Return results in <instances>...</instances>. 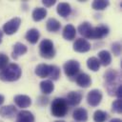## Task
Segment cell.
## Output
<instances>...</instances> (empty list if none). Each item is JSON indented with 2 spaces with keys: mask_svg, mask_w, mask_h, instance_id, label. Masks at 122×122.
Listing matches in <instances>:
<instances>
[{
  "mask_svg": "<svg viewBox=\"0 0 122 122\" xmlns=\"http://www.w3.org/2000/svg\"><path fill=\"white\" fill-rule=\"evenodd\" d=\"M21 74H22L21 68L15 63H10L4 70L0 71V80L6 82H13L18 80Z\"/></svg>",
  "mask_w": 122,
  "mask_h": 122,
  "instance_id": "obj_1",
  "label": "cell"
},
{
  "mask_svg": "<svg viewBox=\"0 0 122 122\" xmlns=\"http://www.w3.org/2000/svg\"><path fill=\"white\" fill-rule=\"evenodd\" d=\"M51 112L55 117H63L68 112V104L64 98H55L51 106Z\"/></svg>",
  "mask_w": 122,
  "mask_h": 122,
  "instance_id": "obj_2",
  "label": "cell"
},
{
  "mask_svg": "<svg viewBox=\"0 0 122 122\" xmlns=\"http://www.w3.org/2000/svg\"><path fill=\"white\" fill-rule=\"evenodd\" d=\"M39 52L43 58L51 59L55 55V50L52 41L50 39H43L39 44Z\"/></svg>",
  "mask_w": 122,
  "mask_h": 122,
  "instance_id": "obj_3",
  "label": "cell"
},
{
  "mask_svg": "<svg viewBox=\"0 0 122 122\" xmlns=\"http://www.w3.org/2000/svg\"><path fill=\"white\" fill-rule=\"evenodd\" d=\"M63 70H64L65 74L68 77H73L78 74L79 70H80V65H79L78 61L71 59V60L67 61L63 65Z\"/></svg>",
  "mask_w": 122,
  "mask_h": 122,
  "instance_id": "obj_4",
  "label": "cell"
},
{
  "mask_svg": "<svg viewBox=\"0 0 122 122\" xmlns=\"http://www.w3.org/2000/svg\"><path fill=\"white\" fill-rule=\"evenodd\" d=\"M20 24H21V19L19 17H14V18H11L10 20H9L8 22H6L3 26V31L6 33V34H9V35H11L13 33H15L19 27H20Z\"/></svg>",
  "mask_w": 122,
  "mask_h": 122,
  "instance_id": "obj_5",
  "label": "cell"
},
{
  "mask_svg": "<svg viewBox=\"0 0 122 122\" xmlns=\"http://www.w3.org/2000/svg\"><path fill=\"white\" fill-rule=\"evenodd\" d=\"M102 100V92L99 90H92L87 94V102L92 107H96L100 104Z\"/></svg>",
  "mask_w": 122,
  "mask_h": 122,
  "instance_id": "obj_6",
  "label": "cell"
},
{
  "mask_svg": "<svg viewBox=\"0 0 122 122\" xmlns=\"http://www.w3.org/2000/svg\"><path fill=\"white\" fill-rule=\"evenodd\" d=\"M109 28L106 25H99L97 27L92 28V33H91V37L90 39H102L103 37L107 36L109 34Z\"/></svg>",
  "mask_w": 122,
  "mask_h": 122,
  "instance_id": "obj_7",
  "label": "cell"
},
{
  "mask_svg": "<svg viewBox=\"0 0 122 122\" xmlns=\"http://www.w3.org/2000/svg\"><path fill=\"white\" fill-rule=\"evenodd\" d=\"M73 51L77 52H87L91 50V44L84 38H78L73 43Z\"/></svg>",
  "mask_w": 122,
  "mask_h": 122,
  "instance_id": "obj_8",
  "label": "cell"
},
{
  "mask_svg": "<svg viewBox=\"0 0 122 122\" xmlns=\"http://www.w3.org/2000/svg\"><path fill=\"white\" fill-rule=\"evenodd\" d=\"M82 93L80 92H75V91H72V92H70L68 94H67V97H66V102L68 105L70 106H77L81 100H82Z\"/></svg>",
  "mask_w": 122,
  "mask_h": 122,
  "instance_id": "obj_9",
  "label": "cell"
},
{
  "mask_svg": "<svg viewBox=\"0 0 122 122\" xmlns=\"http://www.w3.org/2000/svg\"><path fill=\"white\" fill-rule=\"evenodd\" d=\"M14 103L21 109L28 108L31 104V99L30 96L25 94H17L14 96Z\"/></svg>",
  "mask_w": 122,
  "mask_h": 122,
  "instance_id": "obj_10",
  "label": "cell"
},
{
  "mask_svg": "<svg viewBox=\"0 0 122 122\" xmlns=\"http://www.w3.org/2000/svg\"><path fill=\"white\" fill-rule=\"evenodd\" d=\"M75 82L78 86H80L82 88H88L92 84V79L89 74H87L85 72H81L76 75Z\"/></svg>",
  "mask_w": 122,
  "mask_h": 122,
  "instance_id": "obj_11",
  "label": "cell"
},
{
  "mask_svg": "<svg viewBox=\"0 0 122 122\" xmlns=\"http://www.w3.org/2000/svg\"><path fill=\"white\" fill-rule=\"evenodd\" d=\"M18 113L17 109L12 105H8L0 108V115L5 118H12Z\"/></svg>",
  "mask_w": 122,
  "mask_h": 122,
  "instance_id": "obj_12",
  "label": "cell"
},
{
  "mask_svg": "<svg viewBox=\"0 0 122 122\" xmlns=\"http://www.w3.org/2000/svg\"><path fill=\"white\" fill-rule=\"evenodd\" d=\"M16 122H34V115L29 111L22 110L16 115Z\"/></svg>",
  "mask_w": 122,
  "mask_h": 122,
  "instance_id": "obj_13",
  "label": "cell"
},
{
  "mask_svg": "<svg viewBox=\"0 0 122 122\" xmlns=\"http://www.w3.org/2000/svg\"><path fill=\"white\" fill-rule=\"evenodd\" d=\"M28 49L26 47V45H24L23 43H20V42H17L13 45V51L11 52V56L13 59H17L19 56L25 54L27 52Z\"/></svg>",
  "mask_w": 122,
  "mask_h": 122,
  "instance_id": "obj_14",
  "label": "cell"
},
{
  "mask_svg": "<svg viewBox=\"0 0 122 122\" xmlns=\"http://www.w3.org/2000/svg\"><path fill=\"white\" fill-rule=\"evenodd\" d=\"M72 117L75 121L86 122L88 120V112L84 108H77L72 112Z\"/></svg>",
  "mask_w": 122,
  "mask_h": 122,
  "instance_id": "obj_15",
  "label": "cell"
},
{
  "mask_svg": "<svg viewBox=\"0 0 122 122\" xmlns=\"http://www.w3.org/2000/svg\"><path fill=\"white\" fill-rule=\"evenodd\" d=\"M92 27L91 25V23L89 22H83L81 23L78 28H77V30L78 32L85 38H89L91 37V33H92Z\"/></svg>",
  "mask_w": 122,
  "mask_h": 122,
  "instance_id": "obj_16",
  "label": "cell"
},
{
  "mask_svg": "<svg viewBox=\"0 0 122 122\" xmlns=\"http://www.w3.org/2000/svg\"><path fill=\"white\" fill-rule=\"evenodd\" d=\"M63 37L66 39V40H69V41H71L75 38V35H76V30L75 28L71 25V24H68L64 27L63 29V33H62Z\"/></svg>",
  "mask_w": 122,
  "mask_h": 122,
  "instance_id": "obj_17",
  "label": "cell"
},
{
  "mask_svg": "<svg viewBox=\"0 0 122 122\" xmlns=\"http://www.w3.org/2000/svg\"><path fill=\"white\" fill-rule=\"evenodd\" d=\"M35 74L41 78H45V77H49L50 74V65L47 64H39L36 66L35 71H34Z\"/></svg>",
  "mask_w": 122,
  "mask_h": 122,
  "instance_id": "obj_18",
  "label": "cell"
},
{
  "mask_svg": "<svg viewBox=\"0 0 122 122\" xmlns=\"http://www.w3.org/2000/svg\"><path fill=\"white\" fill-rule=\"evenodd\" d=\"M57 13L62 16V17H67L71 14V5L68 4V3H65V2H61L57 5Z\"/></svg>",
  "mask_w": 122,
  "mask_h": 122,
  "instance_id": "obj_19",
  "label": "cell"
},
{
  "mask_svg": "<svg viewBox=\"0 0 122 122\" xmlns=\"http://www.w3.org/2000/svg\"><path fill=\"white\" fill-rule=\"evenodd\" d=\"M98 60L100 62V65H103V66H109L112 62V55L110 53V51L104 50V51H100L98 52Z\"/></svg>",
  "mask_w": 122,
  "mask_h": 122,
  "instance_id": "obj_20",
  "label": "cell"
},
{
  "mask_svg": "<svg viewBox=\"0 0 122 122\" xmlns=\"http://www.w3.org/2000/svg\"><path fill=\"white\" fill-rule=\"evenodd\" d=\"M40 90L44 94H50L54 90V85L51 80L46 79L40 82Z\"/></svg>",
  "mask_w": 122,
  "mask_h": 122,
  "instance_id": "obj_21",
  "label": "cell"
},
{
  "mask_svg": "<svg viewBox=\"0 0 122 122\" xmlns=\"http://www.w3.org/2000/svg\"><path fill=\"white\" fill-rule=\"evenodd\" d=\"M46 28L51 32H56V31H58L60 30L61 24L55 18H49L47 23H46Z\"/></svg>",
  "mask_w": 122,
  "mask_h": 122,
  "instance_id": "obj_22",
  "label": "cell"
},
{
  "mask_svg": "<svg viewBox=\"0 0 122 122\" xmlns=\"http://www.w3.org/2000/svg\"><path fill=\"white\" fill-rule=\"evenodd\" d=\"M39 36H40V33H39V30L37 29H30L27 33H26V39L30 43V44H35L37 43L38 39H39Z\"/></svg>",
  "mask_w": 122,
  "mask_h": 122,
  "instance_id": "obj_23",
  "label": "cell"
},
{
  "mask_svg": "<svg viewBox=\"0 0 122 122\" xmlns=\"http://www.w3.org/2000/svg\"><path fill=\"white\" fill-rule=\"evenodd\" d=\"M47 15V10L44 9V8H41V7H38V8H35L31 13V16H32V19L36 22L38 21H41L43 20Z\"/></svg>",
  "mask_w": 122,
  "mask_h": 122,
  "instance_id": "obj_24",
  "label": "cell"
},
{
  "mask_svg": "<svg viewBox=\"0 0 122 122\" xmlns=\"http://www.w3.org/2000/svg\"><path fill=\"white\" fill-rule=\"evenodd\" d=\"M87 66L88 68L92 71H97L100 68V62L98 60V58L96 57H90L88 60H87Z\"/></svg>",
  "mask_w": 122,
  "mask_h": 122,
  "instance_id": "obj_25",
  "label": "cell"
},
{
  "mask_svg": "<svg viewBox=\"0 0 122 122\" xmlns=\"http://www.w3.org/2000/svg\"><path fill=\"white\" fill-rule=\"evenodd\" d=\"M110 5V2L107 0H95L92 2V7L93 10H103Z\"/></svg>",
  "mask_w": 122,
  "mask_h": 122,
  "instance_id": "obj_26",
  "label": "cell"
},
{
  "mask_svg": "<svg viewBox=\"0 0 122 122\" xmlns=\"http://www.w3.org/2000/svg\"><path fill=\"white\" fill-rule=\"evenodd\" d=\"M107 118H108L107 112H103L101 110H97L93 113V120H94V122H105Z\"/></svg>",
  "mask_w": 122,
  "mask_h": 122,
  "instance_id": "obj_27",
  "label": "cell"
},
{
  "mask_svg": "<svg viewBox=\"0 0 122 122\" xmlns=\"http://www.w3.org/2000/svg\"><path fill=\"white\" fill-rule=\"evenodd\" d=\"M60 76V69L55 65H50V74L49 77L51 80H57ZM50 79V80H51Z\"/></svg>",
  "mask_w": 122,
  "mask_h": 122,
  "instance_id": "obj_28",
  "label": "cell"
},
{
  "mask_svg": "<svg viewBox=\"0 0 122 122\" xmlns=\"http://www.w3.org/2000/svg\"><path fill=\"white\" fill-rule=\"evenodd\" d=\"M9 65V57L7 54L0 52V71L4 70Z\"/></svg>",
  "mask_w": 122,
  "mask_h": 122,
  "instance_id": "obj_29",
  "label": "cell"
},
{
  "mask_svg": "<svg viewBox=\"0 0 122 122\" xmlns=\"http://www.w3.org/2000/svg\"><path fill=\"white\" fill-rule=\"evenodd\" d=\"M112 109L113 112H115L116 113H121L122 112V103H121V99H116L112 102Z\"/></svg>",
  "mask_w": 122,
  "mask_h": 122,
  "instance_id": "obj_30",
  "label": "cell"
},
{
  "mask_svg": "<svg viewBox=\"0 0 122 122\" xmlns=\"http://www.w3.org/2000/svg\"><path fill=\"white\" fill-rule=\"evenodd\" d=\"M112 51L114 55H119L121 52V44L119 42H114L113 44H112Z\"/></svg>",
  "mask_w": 122,
  "mask_h": 122,
  "instance_id": "obj_31",
  "label": "cell"
},
{
  "mask_svg": "<svg viewBox=\"0 0 122 122\" xmlns=\"http://www.w3.org/2000/svg\"><path fill=\"white\" fill-rule=\"evenodd\" d=\"M55 3H56L55 0H43V1H42V4H43L45 7H47V8L51 7V6L54 5Z\"/></svg>",
  "mask_w": 122,
  "mask_h": 122,
  "instance_id": "obj_32",
  "label": "cell"
},
{
  "mask_svg": "<svg viewBox=\"0 0 122 122\" xmlns=\"http://www.w3.org/2000/svg\"><path fill=\"white\" fill-rule=\"evenodd\" d=\"M121 92H122V86H118L117 89L115 90V92H114V95H116L117 99H121Z\"/></svg>",
  "mask_w": 122,
  "mask_h": 122,
  "instance_id": "obj_33",
  "label": "cell"
},
{
  "mask_svg": "<svg viewBox=\"0 0 122 122\" xmlns=\"http://www.w3.org/2000/svg\"><path fill=\"white\" fill-rule=\"evenodd\" d=\"M4 100H5V97H4V95L0 94V105H2V104H3Z\"/></svg>",
  "mask_w": 122,
  "mask_h": 122,
  "instance_id": "obj_34",
  "label": "cell"
},
{
  "mask_svg": "<svg viewBox=\"0 0 122 122\" xmlns=\"http://www.w3.org/2000/svg\"><path fill=\"white\" fill-rule=\"evenodd\" d=\"M110 122H121V119H119V118H112Z\"/></svg>",
  "mask_w": 122,
  "mask_h": 122,
  "instance_id": "obj_35",
  "label": "cell"
},
{
  "mask_svg": "<svg viewBox=\"0 0 122 122\" xmlns=\"http://www.w3.org/2000/svg\"><path fill=\"white\" fill-rule=\"evenodd\" d=\"M2 38H3V31L0 30V44L2 43Z\"/></svg>",
  "mask_w": 122,
  "mask_h": 122,
  "instance_id": "obj_36",
  "label": "cell"
},
{
  "mask_svg": "<svg viewBox=\"0 0 122 122\" xmlns=\"http://www.w3.org/2000/svg\"><path fill=\"white\" fill-rule=\"evenodd\" d=\"M54 122H65V121H63V120H56V121H54Z\"/></svg>",
  "mask_w": 122,
  "mask_h": 122,
  "instance_id": "obj_37",
  "label": "cell"
}]
</instances>
